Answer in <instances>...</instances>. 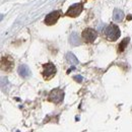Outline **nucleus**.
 I'll list each match as a JSON object with an SVG mask.
<instances>
[{"label":"nucleus","mask_w":132,"mask_h":132,"mask_svg":"<svg viewBox=\"0 0 132 132\" xmlns=\"http://www.w3.org/2000/svg\"><path fill=\"white\" fill-rule=\"evenodd\" d=\"M82 9H83V5L81 3H74V4H72L68 8V10L66 11L65 14L67 16L76 17L82 12Z\"/></svg>","instance_id":"obj_5"},{"label":"nucleus","mask_w":132,"mask_h":132,"mask_svg":"<svg viewBox=\"0 0 132 132\" xmlns=\"http://www.w3.org/2000/svg\"><path fill=\"white\" fill-rule=\"evenodd\" d=\"M66 59H67V61L70 63V64H72V65H76V64H78V60H77V58L72 54V53H67L66 54Z\"/></svg>","instance_id":"obj_11"},{"label":"nucleus","mask_w":132,"mask_h":132,"mask_svg":"<svg viewBox=\"0 0 132 132\" xmlns=\"http://www.w3.org/2000/svg\"><path fill=\"white\" fill-rule=\"evenodd\" d=\"M18 74L21 77H28L31 74V70H30V68L27 65L22 64V65H20L18 67Z\"/></svg>","instance_id":"obj_8"},{"label":"nucleus","mask_w":132,"mask_h":132,"mask_svg":"<svg viewBox=\"0 0 132 132\" xmlns=\"http://www.w3.org/2000/svg\"><path fill=\"white\" fill-rule=\"evenodd\" d=\"M123 18H124V12H123L122 10L116 8L115 10H114V12H113V19H114L115 21H118V22H119V21H122Z\"/></svg>","instance_id":"obj_9"},{"label":"nucleus","mask_w":132,"mask_h":132,"mask_svg":"<svg viewBox=\"0 0 132 132\" xmlns=\"http://www.w3.org/2000/svg\"><path fill=\"white\" fill-rule=\"evenodd\" d=\"M120 30L119 28L114 24V23H111L110 26H108L105 30V37L108 41H111V42H115L119 39L120 37Z\"/></svg>","instance_id":"obj_1"},{"label":"nucleus","mask_w":132,"mask_h":132,"mask_svg":"<svg viewBox=\"0 0 132 132\" xmlns=\"http://www.w3.org/2000/svg\"><path fill=\"white\" fill-rule=\"evenodd\" d=\"M69 42H70V44L71 45H73V46H77V45H79V38H78V35L76 33H72L70 35V38H69Z\"/></svg>","instance_id":"obj_10"},{"label":"nucleus","mask_w":132,"mask_h":132,"mask_svg":"<svg viewBox=\"0 0 132 132\" xmlns=\"http://www.w3.org/2000/svg\"><path fill=\"white\" fill-rule=\"evenodd\" d=\"M43 77L45 80H50L51 78H53L56 74V66L53 63H46L43 65Z\"/></svg>","instance_id":"obj_3"},{"label":"nucleus","mask_w":132,"mask_h":132,"mask_svg":"<svg viewBox=\"0 0 132 132\" xmlns=\"http://www.w3.org/2000/svg\"><path fill=\"white\" fill-rule=\"evenodd\" d=\"M64 99V92L61 88H54L50 92L48 96V101L54 104H61Z\"/></svg>","instance_id":"obj_2"},{"label":"nucleus","mask_w":132,"mask_h":132,"mask_svg":"<svg viewBox=\"0 0 132 132\" xmlns=\"http://www.w3.org/2000/svg\"><path fill=\"white\" fill-rule=\"evenodd\" d=\"M129 41H130V39H129V38L124 39V40H123V41L120 43V45H119V47H118V51H119V52H123V51H124V49L126 48V46L128 45Z\"/></svg>","instance_id":"obj_12"},{"label":"nucleus","mask_w":132,"mask_h":132,"mask_svg":"<svg viewBox=\"0 0 132 132\" xmlns=\"http://www.w3.org/2000/svg\"><path fill=\"white\" fill-rule=\"evenodd\" d=\"M81 37H82V40L87 43V44H92L96 41L97 37H98V34L97 32L94 30V29H90V28H87L85 29L81 34Z\"/></svg>","instance_id":"obj_4"},{"label":"nucleus","mask_w":132,"mask_h":132,"mask_svg":"<svg viewBox=\"0 0 132 132\" xmlns=\"http://www.w3.org/2000/svg\"><path fill=\"white\" fill-rule=\"evenodd\" d=\"M74 79H75L76 81H78V82H81V80H82V76H80V75H76V76H74Z\"/></svg>","instance_id":"obj_13"},{"label":"nucleus","mask_w":132,"mask_h":132,"mask_svg":"<svg viewBox=\"0 0 132 132\" xmlns=\"http://www.w3.org/2000/svg\"><path fill=\"white\" fill-rule=\"evenodd\" d=\"M13 60L9 57H2L1 59V67L3 70H6V71H10L13 67Z\"/></svg>","instance_id":"obj_7"},{"label":"nucleus","mask_w":132,"mask_h":132,"mask_svg":"<svg viewBox=\"0 0 132 132\" xmlns=\"http://www.w3.org/2000/svg\"><path fill=\"white\" fill-rule=\"evenodd\" d=\"M61 14H62V12H61L60 10L53 11V12L49 13L47 16L45 17V20H44V21H45V23H46L47 26H53V24H55V23L57 22V20L60 18Z\"/></svg>","instance_id":"obj_6"}]
</instances>
